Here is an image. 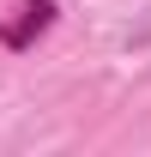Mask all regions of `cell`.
I'll list each match as a JSON object with an SVG mask.
<instances>
[{
	"label": "cell",
	"mask_w": 151,
	"mask_h": 157,
	"mask_svg": "<svg viewBox=\"0 0 151 157\" xmlns=\"http://www.w3.org/2000/svg\"><path fill=\"white\" fill-rule=\"evenodd\" d=\"M60 18L55 0H12V12L0 18V42L12 48V55H24V48H37V36H48Z\"/></svg>",
	"instance_id": "6da1fadb"
}]
</instances>
